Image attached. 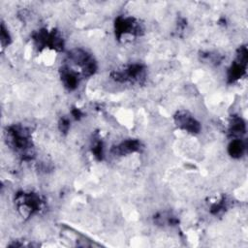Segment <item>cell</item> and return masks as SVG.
I'll list each match as a JSON object with an SVG mask.
<instances>
[{"label": "cell", "instance_id": "obj_1", "mask_svg": "<svg viewBox=\"0 0 248 248\" xmlns=\"http://www.w3.org/2000/svg\"><path fill=\"white\" fill-rule=\"evenodd\" d=\"M69 58L73 63L81 68L82 72L86 76H91L95 73L97 66L93 57L85 50L80 48L73 49L69 52Z\"/></svg>", "mask_w": 248, "mask_h": 248}, {"label": "cell", "instance_id": "obj_2", "mask_svg": "<svg viewBox=\"0 0 248 248\" xmlns=\"http://www.w3.org/2000/svg\"><path fill=\"white\" fill-rule=\"evenodd\" d=\"M18 206L22 210V215H30L33 212L40 210L42 200L39 195L34 193H22L16 197Z\"/></svg>", "mask_w": 248, "mask_h": 248}, {"label": "cell", "instance_id": "obj_3", "mask_svg": "<svg viewBox=\"0 0 248 248\" xmlns=\"http://www.w3.org/2000/svg\"><path fill=\"white\" fill-rule=\"evenodd\" d=\"M174 121L179 128L187 131L188 133L197 134L201 131L200 122L187 111L177 112L174 116Z\"/></svg>", "mask_w": 248, "mask_h": 248}, {"label": "cell", "instance_id": "obj_4", "mask_svg": "<svg viewBox=\"0 0 248 248\" xmlns=\"http://www.w3.org/2000/svg\"><path fill=\"white\" fill-rule=\"evenodd\" d=\"M141 27L135 18L118 17L115 20V33L120 38L123 34H140Z\"/></svg>", "mask_w": 248, "mask_h": 248}, {"label": "cell", "instance_id": "obj_5", "mask_svg": "<svg viewBox=\"0 0 248 248\" xmlns=\"http://www.w3.org/2000/svg\"><path fill=\"white\" fill-rule=\"evenodd\" d=\"M140 146V142L139 140H124L123 142L119 143L115 147H113L112 152L118 156L127 155V154H130V153H133V152L139 150Z\"/></svg>", "mask_w": 248, "mask_h": 248}, {"label": "cell", "instance_id": "obj_6", "mask_svg": "<svg viewBox=\"0 0 248 248\" xmlns=\"http://www.w3.org/2000/svg\"><path fill=\"white\" fill-rule=\"evenodd\" d=\"M61 78H62V82H63L64 86L67 87L69 90H73V89L77 88L78 83V76L71 69L64 68L62 70Z\"/></svg>", "mask_w": 248, "mask_h": 248}, {"label": "cell", "instance_id": "obj_7", "mask_svg": "<svg viewBox=\"0 0 248 248\" xmlns=\"http://www.w3.org/2000/svg\"><path fill=\"white\" fill-rule=\"evenodd\" d=\"M245 123L239 117H233L230 125V133L232 137L238 138L245 133Z\"/></svg>", "mask_w": 248, "mask_h": 248}, {"label": "cell", "instance_id": "obj_8", "mask_svg": "<svg viewBox=\"0 0 248 248\" xmlns=\"http://www.w3.org/2000/svg\"><path fill=\"white\" fill-rule=\"evenodd\" d=\"M244 148H245V146H244V143L242 142V140L239 139H235L229 145V153L231 156H232L234 158H239L243 154Z\"/></svg>", "mask_w": 248, "mask_h": 248}, {"label": "cell", "instance_id": "obj_9", "mask_svg": "<svg viewBox=\"0 0 248 248\" xmlns=\"http://www.w3.org/2000/svg\"><path fill=\"white\" fill-rule=\"evenodd\" d=\"M9 43H10V34L6 30L4 24H2V27H1V44H2L3 46H5Z\"/></svg>", "mask_w": 248, "mask_h": 248}]
</instances>
